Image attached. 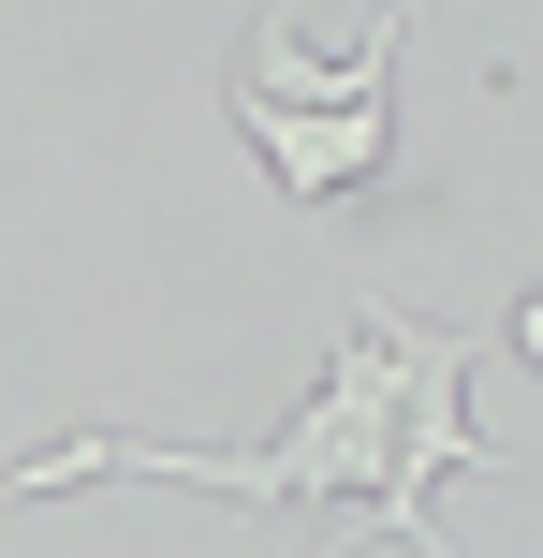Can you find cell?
<instances>
[{"instance_id":"277c9868","label":"cell","mask_w":543,"mask_h":558,"mask_svg":"<svg viewBox=\"0 0 543 558\" xmlns=\"http://www.w3.org/2000/svg\"><path fill=\"white\" fill-rule=\"evenodd\" d=\"M353 544H368V514H323V558H353Z\"/></svg>"},{"instance_id":"7a4b0ae2","label":"cell","mask_w":543,"mask_h":558,"mask_svg":"<svg viewBox=\"0 0 543 558\" xmlns=\"http://www.w3.org/2000/svg\"><path fill=\"white\" fill-rule=\"evenodd\" d=\"M235 133L264 147V177H280V206H338V192H368L382 177V147H397V104H250L235 88Z\"/></svg>"},{"instance_id":"6da1fadb","label":"cell","mask_w":543,"mask_h":558,"mask_svg":"<svg viewBox=\"0 0 543 558\" xmlns=\"http://www.w3.org/2000/svg\"><path fill=\"white\" fill-rule=\"evenodd\" d=\"M382 353H397V544L411 558H456V530H441V485L456 471H499L485 426H470V338L456 324H411V308H368Z\"/></svg>"},{"instance_id":"3957f363","label":"cell","mask_w":543,"mask_h":558,"mask_svg":"<svg viewBox=\"0 0 543 558\" xmlns=\"http://www.w3.org/2000/svg\"><path fill=\"white\" fill-rule=\"evenodd\" d=\"M368 88H397V15H368L353 59H309L280 15L250 29V104H368Z\"/></svg>"}]
</instances>
